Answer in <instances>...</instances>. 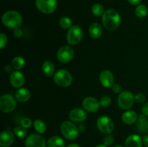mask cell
<instances>
[{
	"label": "cell",
	"mask_w": 148,
	"mask_h": 147,
	"mask_svg": "<svg viewBox=\"0 0 148 147\" xmlns=\"http://www.w3.org/2000/svg\"><path fill=\"white\" fill-rule=\"evenodd\" d=\"M92 13L96 17H100V16H102L104 13V7L102 4H95L92 5Z\"/></svg>",
	"instance_id": "83f0119b"
},
{
	"label": "cell",
	"mask_w": 148,
	"mask_h": 147,
	"mask_svg": "<svg viewBox=\"0 0 148 147\" xmlns=\"http://www.w3.org/2000/svg\"><path fill=\"white\" fill-rule=\"evenodd\" d=\"M147 7L145 4H139L135 9V14L139 18H144L147 14Z\"/></svg>",
	"instance_id": "484cf974"
},
{
	"label": "cell",
	"mask_w": 148,
	"mask_h": 147,
	"mask_svg": "<svg viewBox=\"0 0 148 147\" xmlns=\"http://www.w3.org/2000/svg\"><path fill=\"white\" fill-rule=\"evenodd\" d=\"M60 130L62 135L69 141H73L79 136V131L78 127L71 121L66 120L62 122Z\"/></svg>",
	"instance_id": "3957f363"
},
{
	"label": "cell",
	"mask_w": 148,
	"mask_h": 147,
	"mask_svg": "<svg viewBox=\"0 0 148 147\" xmlns=\"http://www.w3.org/2000/svg\"><path fill=\"white\" fill-rule=\"evenodd\" d=\"M14 133L17 137L20 138H23L27 135V131L26 128L23 126H17L14 128Z\"/></svg>",
	"instance_id": "f1b7e54d"
},
{
	"label": "cell",
	"mask_w": 148,
	"mask_h": 147,
	"mask_svg": "<svg viewBox=\"0 0 148 147\" xmlns=\"http://www.w3.org/2000/svg\"><path fill=\"white\" fill-rule=\"evenodd\" d=\"M103 33V28L98 23H92L89 27V34L92 38L97 39L101 36Z\"/></svg>",
	"instance_id": "44dd1931"
},
{
	"label": "cell",
	"mask_w": 148,
	"mask_h": 147,
	"mask_svg": "<svg viewBox=\"0 0 148 147\" xmlns=\"http://www.w3.org/2000/svg\"><path fill=\"white\" fill-rule=\"evenodd\" d=\"M25 59L21 56H16L13 59L12 61V66L14 69L18 71L23 69L25 66Z\"/></svg>",
	"instance_id": "cb8c5ba5"
},
{
	"label": "cell",
	"mask_w": 148,
	"mask_h": 147,
	"mask_svg": "<svg viewBox=\"0 0 148 147\" xmlns=\"http://www.w3.org/2000/svg\"><path fill=\"white\" fill-rule=\"evenodd\" d=\"M141 1L142 0H128L130 4H131L132 5H139Z\"/></svg>",
	"instance_id": "f35d334b"
},
{
	"label": "cell",
	"mask_w": 148,
	"mask_h": 147,
	"mask_svg": "<svg viewBox=\"0 0 148 147\" xmlns=\"http://www.w3.org/2000/svg\"><path fill=\"white\" fill-rule=\"evenodd\" d=\"M135 99L132 92L129 90L123 91L118 97L119 106L122 110H129L134 105Z\"/></svg>",
	"instance_id": "52a82bcc"
},
{
	"label": "cell",
	"mask_w": 148,
	"mask_h": 147,
	"mask_svg": "<svg viewBox=\"0 0 148 147\" xmlns=\"http://www.w3.org/2000/svg\"><path fill=\"white\" fill-rule=\"evenodd\" d=\"M83 36V31L79 25H72L68 30L66 34V41L69 45L75 46L81 41Z\"/></svg>",
	"instance_id": "8992f818"
},
{
	"label": "cell",
	"mask_w": 148,
	"mask_h": 147,
	"mask_svg": "<svg viewBox=\"0 0 148 147\" xmlns=\"http://www.w3.org/2000/svg\"><path fill=\"white\" fill-rule=\"evenodd\" d=\"M33 126H34L35 130L40 134L44 133L46 131V123L40 119L36 120L33 122Z\"/></svg>",
	"instance_id": "d4e9b609"
},
{
	"label": "cell",
	"mask_w": 148,
	"mask_h": 147,
	"mask_svg": "<svg viewBox=\"0 0 148 147\" xmlns=\"http://www.w3.org/2000/svg\"><path fill=\"white\" fill-rule=\"evenodd\" d=\"M53 81L61 87H67L72 83V76L68 71L60 69L53 75Z\"/></svg>",
	"instance_id": "277c9868"
},
{
	"label": "cell",
	"mask_w": 148,
	"mask_h": 147,
	"mask_svg": "<svg viewBox=\"0 0 148 147\" xmlns=\"http://www.w3.org/2000/svg\"><path fill=\"white\" fill-rule=\"evenodd\" d=\"M25 145V147H46V141L39 134L32 133L27 137Z\"/></svg>",
	"instance_id": "8fae6325"
},
{
	"label": "cell",
	"mask_w": 148,
	"mask_h": 147,
	"mask_svg": "<svg viewBox=\"0 0 148 147\" xmlns=\"http://www.w3.org/2000/svg\"><path fill=\"white\" fill-rule=\"evenodd\" d=\"M142 114L148 117V102H146L142 108Z\"/></svg>",
	"instance_id": "8d00e7d4"
},
{
	"label": "cell",
	"mask_w": 148,
	"mask_h": 147,
	"mask_svg": "<svg viewBox=\"0 0 148 147\" xmlns=\"http://www.w3.org/2000/svg\"><path fill=\"white\" fill-rule=\"evenodd\" d=\"M102 23L103 27L109 31L116 30L121 23V17L116 10L108 9L102 15Z\"/></svg>",
	"instance_id": "6da1fadb"
},
{
	"label": "cell",
	"mask_w": 148,
	"mask_h": 147,
	"mask_svg": "<svg viewBox=\"0 0 148 147\" xmlns=\"http://www.w3.org/2000/svg\"><path fill=\"white\" fill-rule=\"evenodd\" d=\"M137 130L140 133H148V120L143 114L138 116V119L137 120Z\"/></svg>",
	"instance_id": "ac0fdd59"
},
{
	"label": "cell",
	"mask_w": 148,
	"mask_h": 147,
	"mask_svg": "<svg viewBox=\"0 0 148 147\" xmlns=\"http://www.w3.org/2000/svg\"><path fill=\"white\" fill-rule=\"evenodd\" d=\"M30 92L26 88H19L15 92L14 97L17 99V101L20 102H26L30 99Z\"/></svg>",
	"instance_id": "ffe728a7"
},
{
	"label": "cell",
	"mask_w": 148,
	"mask_h": 147,
	"mask_svg": "<svg viewBox=\"0 0 148 147\" xmlns=\"http://www.w3.org/2000/svg\"><path fill=\"white\" fill-rule=\"evenodd\" d=\"M66 147H80L77 144H70Z\"/></svg>",
	"instance_id": "b9f144b4"
},
{
	"label": "cell",
	"mask_w": 148,
	"mask_h": 147,
	"mask_svg": "<svg viewBox=\"0 0 148 147\" xmlns=\"http://www.w3.org/2000/svg\"><path fill=\"white\" fill-rule=\"evenodd\" d=\"M97 127L101 133L110 134L114 129V123L108 116H101L97 120Z\"/></svg>",
	"instance_id": "9c48e42d"
},
{
	"label": "cell",
	"mask_w": 148,
	"mask_h": 147,
	"mask_svg": "<svg viewBox=\"0 0 148 147\" xmlns=\"http://www.w3.org/2000/svg\"><path fill=\"white\" fill-rule=\"evenodd\" d=\"M114 147H124V146H122L118 145V146H114Z\"/></svg>",
	"instance_id": "ee69618b"
},
{
	"label": "cell",
	"mask_w": 148,
	"mask_h": 147,
	"mask_svg": "<svg viewBox=\"0 0 148 147\" xmlns=\"http://www.w3.org/2000/svg\"><path fill=\"white\" fill-rule=\"evenodd\" d=\"M138 119V115L135 111L127 110L124 112L121 116V120L127 125H132Z\"/></svg>",
	"instance_id": "d6986e66"
},
{
	"label": "cell",
	"mask_w": 148,
	"mask_h": 147,
	"mask_svg": "<svg viewBox=\"0 0 148 147\" xmlns=\"http://www.w3.org/2000/svg\"><path fill=\"white\" fill-rule=\"evenodd\" d=\"M134 99H135V101L137 102H138V103H143V102H145V101L146 99V96L145 94L143 93H137V95L134 96Z\"/></svg>",
	"instance_id": "836d02e7"
},
{
	"label": "cell",
	"mask_w": 148,
	"mask_h": 147,
	"mask_svg": "<svg viewBox=\"0 0 148 147\" xmlns=\"http://www.w3.org/2000/svg\"><path fill=\"white\" fill-rule=\"evenodd\" d=\"M36 7L43 14H51L57 7L56 0H36Z\"/></svg>",
	"instance_id": "ba28073f"
},
{
	"label": "cell",
	"mask_w": 148,
	"mask_h": 147,
	"mask_svg": "<svg viewBox=\"0 0 148 147\" xmlns=\"http://www.w3.org/2000/svg\"><path fill=\"white\" fill-rule=\"evenodd\" d=\"M32 123H33V122H32V120L30 118H25L21 120L20 125H21V126L24 127L25 128H30V126L32 125Z\"/></svg>",
	"instance_id": "d6a6232c"
},
{
	"label": "cell",
	"mask_w": 148,
	"mask_h": 147,
	"mask_svg": "<svg viewBox=\"0 0 148 147\" xmlns=\"http://www.w3.org/2000/svg\"><path fill=\"white\" fill-rule=\"evenodd\" d=\"M42 71L46 76L51 77L53 75H54V64L50 61H46L42 65Z\"/></svg>",
	"instance_id": "603a6c76"
},
{
	"label": "cell",
	"mask_w": 148,
	"mask_h": 147,
	"mask_svg": "<svg viewBox=\"0 0 148 147\" xmlns=\"http://www.w3.org/2000/svg\"><path fill=\"white\" fill-rule=\"evenodd\" d=\"M143 139L137 134L129 135L125 141V147H143Z\"/></svg>",
	"instance_id": "e0dca14e"
},
{
	"label": "cell",
	"mask_w": 148,
	"mask_h": 147,
	"mask_svg": "<svg viewBox=\"0 0 148 147\" xmlns=\"http://www.w3.org/2000/svg\"><path fill=\"white\" fill-rule=\"evenodd\" d=\"M14 141V133L10 130H4L0 134V146L10 147Z\"/></svg>",
	"instance_id": "5bb4252c"
},
{
	"label": "cell",
	"mask_w": 148,
	"mask_h": 147,
	"mask_svg": "<svg viewBox=\"0 0 148 147\" xmlns=\"http://www.w3.org/2000/svg\"><path fill=\"white\" fill-rule=\"evenodd\" d=\"M4 71H5L8 74H12V68L11 66H10V65H7V66H4Z\"/></svg>",
	"instance_id": "ab89813d"
},
{
	"label": "cell",
	"mask_w": 148,
	"mask_h": 147,
	"mask_svg": "<svg viewBox=\"0 0 148 147\" xmlns=\"http://www.w3.org/2000/svg\"><path fill=\"white\" fill-rule=\"evenodd\" d=\"M1 22L5 27L10 29L19 28L23 23V17L21 14L14 10H9L3 14Z\"/></svg>",
	"instance_id": "7a4b0ae2"
},
{
	"label": "cell",
	"mask_w": 148,
	"mask_h": 147,
	"mask_svg": "<svg viewBox=\"0 0 148 147\" xmlns=\"http://www.w3.org/2000/svg\"><path fill=\"white\" fill-rule=\"evenodd\" d=\"M111 89L114 93H121V86H120L119 84H114L113 86H111Z\"/></svg>",
	"instance_id": "e575fe53"
},
{
	"label": "cell",
	"mask_w": 148,
	"mask_h": 147,
	"mask_svg": "<svg viewBox=\"0 0 148 147\" xmlns=\"http://www.w3.org/2000/svg\"><path fill=\"white\" fill-rule=\"evenodd\" d=\"M99 80L101 85L106 88L111 87L114 84V75L108 70H104L100 74Z\"/></svg>",
	"instance_id": "2e32d148"
},
{
	"label": "cell",
	"mask_w": 148,
	"mask_h": 147,
	"mask_svg": "<svg viewBox=\"0 0 148 147\" xmlns=\"http://www.w3.org/2000/svg\"><path fill=\"white\" fill-rule=\"evenodd\" d=\"M10 83L13 87L21 88L25 84V76L19 71H13L10 76Z\"/></svg>",
	"instance_id": "9a60e30c"
},
{
	"label": "cell",
	"mask_w": 148,
	"mask_h": 147,
	"mask_svg": "<svg viewBox=\"0 0 148 147\" xmlns=\"http://www.w3.org/2000/svg\"><path fill=\"white\" fill-rule=\"evenodd\" d=\"M7 41H8V39H7V36L4 33H1L0 34V49L2 50L7 44Z\"/></svg>",
	"instance_id": "1f68e13d"
},
{
	"label": "cell",
	"mask_w": 148,
	"mask_h": 147,
	"mask_svg": "<svg viewBox=\"0 0 148 147\" xmlns=\"http://www.w3.org/2000/svg\"><path fill=\"white\" fill-rule=\"evenodd\" d=\"M16 98L10 94H4L0 97V110L4 113L11 112L15 109L17 102Z\"/></svg>",
	"instance_id": "5b68a950"
},
{
	"label": "cell",
	"mask_w": 148,
	"mask_h": 147,
	"mask_svg": "<svg viewBox=\"0 0 148 147\" xmlns=\"http://www.w3.org/2000/svg\"><path fill=\"white\" fill-rule=\"evenodd\" d=\"M103 144L106 146H111L114 142V135H111V134H107L103 138Z\"/></svg>",
	"instance_id": "f546056e"
},
{
	"label": "cell",
	"mask_w": 148,
	"mask_h": 147,
	"mask_svg": "<svg viewBox=\"0 0 148 147\" xmlns=\"http://www.w3.org/2000/svg\"><path fill=\"white\" fill-rule=\"evenodd\" d=\"M100 101L92 97H88L85 98L82 102L84 109L90 112H95L98 110L100 108Z\"/></svg>",
	"instance_id": "7c38bea8"
},
{
	"label": "cell",
	"mask_w": 148,
	"mask_h": 147,
	"mask_svg": "<svg viewBox=\"0 0 148 147\" xmlns=\"http://www.w3.org/2000/svg\"><path fill=\"white\" fill-rule=\"evenodd\" d=\"M78 129H79V132H84L85 131V129H86V127L83 124H81V125H79L78 126Z\"/></svg>",
	"instance_id": "60d3db41"
},
{
	"label": "cell",
	"mask_w": 148,
	"mask_h": 147,
	"mask_svg": "<svg viewBox=\"0 0 148 147\" xmlns=\"http://www.w3.org/2000/svg\"><path fill=\"white\" fill-rule=\"evenodd\" d=\"M95 147H108V146H105L104 144H101V145H98V146H95Z\"/></svg>",
	"instance_id": "7bdbcfd3"
},
{
	"label": "cell",
	"mask_w": 148,
	"mask_h": 147,
	"mask_svg": "<svg viewBox=\"0 0 148 147\" xmlns=\"http://www.w3.org/2000/svg\"><path fill=\"white\" fill-rule=\"evenodd\" d=\"M142 139H143V145L145 147H148V135H145Z\"/></svg>",
	"instance_id": "74e56055"
},
{
	"label": "cell",
	"mask_w": 148,
	"mask_h": 147,
	"mask_svg": "<svg viewBox=\"0 0 148 147\" xmlns=\"http://www.w3.org/2000/svg\"><path fill=\"white\" fill-rule=\"evenodd\" d=\"M75 56L73 48L69 46H64L58 50L56 57L57 59L63 63H67L72 60Z\"/></svg>",
	"instance_id": "30bf717a"
},
{
	"label": "cell",
	"mask_w": 148,
	"mask_h": 147,
	"mask_svg": "<svg viewBox=\"0 0 148 147\" xmlns=\"http://www.w3.org/2000/svg\"><path fill=\"white\" fill-rule=\"evenodd\" d=\"M13 35L15 37H20L23 35V30L19 27V28L14 29L13 31Z\"/></svg>",
	"instance_id": "d590c367"
},
{
	"label": "cell",
	"mask_w": 148,
	"mask_h": 147,
	"mask_svg": "<svg viewBox=\"0 0 148 147\" xmlns=\"http://www.w3.org/2000/svg\"><path fill=\"white\" fill-rule=\"evenodd\" d=\"M88 115L85 110L77 108H74L70 111L69 114V118L72 122H81L86 120Z\"/></svg>",
	"instance_id": "4fadbf2b"
},
{
	"label": "cell",
	"mask_w": 148,
	"mask_h": 147,
	"mask_svg": "<svg viewBox=\"0 0 148 147\" xmlns=\"http://www.w3.org/2000/svg\"><path fill=\"white\" fill-rule=\"evenodd\" d=\"M65 142L61 137L53 135L47 141V147H64Z\"/></svg>",
	"instance_id": "7402d4cb"
},
{
	"label": "cell",
	"mask_w": 148,
	"mask_h": 147,
	"mask_svg": "<svg viewBox=\"0 0 148 147\" xmlns=\"http://www.w3.org/2000/svg\"><path fill=\"white\" fill-rule=\"evenodd\" d=\"M72 22L69 17L64 16V17H61L59 20V25L64 30H69L71 27H72Z\"/></svg>",
	"instance_id": "4316f807"
},
{
	"label": "cell",
	"mask_w": 148,
	"mask_h": 147,
	"mask_svg": "<svg viewBox=\"0 0 148 147\" xmlns=\"http://www.w3.org/2000/svg\"><path fill=\"white\" fill-rule=\"evenodd\" d=\"M111 104V97L108 96H103L101 98V99H100V105L103 107L107 108V107L110 106Z\"/></svg>",
	"instance_id": "4dcf8cb0"
}]
</instances>
